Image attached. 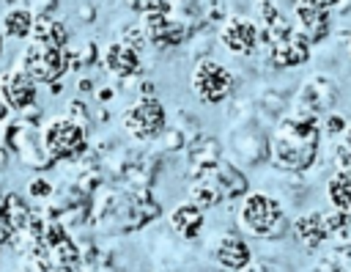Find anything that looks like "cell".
Returning a JSON list of instances; mask_svg holds the SVG:
<instances>
[{
	"mask_svg": "<svg viewBox=\"0 0 351 272\" xmlns=\"http://www.w3.org/2000/svg\"><path fill=\"white\" fill-rule=\"evenodd\" d=\"M321 146H324L321 121L282 113L274 129L269 132V162L280 173L304 176L318 162Z\"/></svg>",
	"mask_w": 351,
	"mask_h": 272,
	"instance_id": "6da1fadb",
	"label": "cell"
},
{
	"mask_svg": "<svg viewBox=\"0 0 351 272\" xmlns=\"http://www.w3.org/2000/svg\"><path fill=\"white\" fill-rule=\"evenodd\" d=\"M236 228L250 239L271 242V239H282L285 234H291V220H288L280 198H274L269 192L250 190L239 201Z\"/></svg>",
	"mask_w": 351,
	"mask_h": 272,
	"instance_id": "7a4b0ae2",
	"label": "cell"
},
{
	"mask_svg": "<svg viewBox=\"0 0 351 272\" xmlns=\"http://www.w3.org/2000/svg\"><path fill=\"white\" fill-rule=\"evenodd\" d=\"M41 146L55 165L58 162H77L90 148L88 129L80 126L77 121L66 118V115H55V118H47L41 124Z\"/></svg>",
	"mask_w": 351,
	"mask_h": 272,
	"instance_id": "3957f363",
	"label": "cell"
},
{
	"mask_svg": "<svg viewBox=\"0 0 351 272\" xmlns=\"http://www.w3.org/2000/svg\"><path fill=\"white\" fill-rule=\"evenodd\" d=\"M337 99H340L337 82H335L329 74L315 71V74L304 77L302 85L293 91V96L288 99V113H291V115H299V118L321 121L326 113L335 110Z\"/></svg>",
	"mask_w": 351,
	"mask_h": 272,
	"instance_id": "277c9868",
	"label": "cell"
},
{
	"mask_svg": "<svg viewBox=\"0 0 351 272\" xmlns=\"http://www.w3.org/2000/svg\"><path fill=\"white\" fill-rule=\"evenodd\" d=\"M225 159L236 168H261L269 162V132L255 124H230L222 137Z\"/></svg>",
	"mask_w": 351,
	"mask_h": 272,
	"instance_id": "5b68a950",
	"label": "cell"
},
{
	"mask_svg": "<svg viewBox=\"0 0 351 272\" xmlns=\"http://www.w3.org/2000/svg\"><path fill=\"white\" fill-rule=\"evenodd\" d=\"M0 146H5L8 154L16 157V162L22 168H30V170H49V168H55V162L47 157V151L41 146V126H36V124H25L22 118H14L3 129Z\"/></svg>",
	"mask_w": 351,
	"mask_h": 272,
	"instance_id": "8992f818",
	"label": "cell"
},
{
	"mask_svg": "<svg viewBox=\"0 0 351 272\" xmlns=\"http://www.w3.org/2000/svg\"><path fill=\"white\" fill-rule=\"evenodd\" d=\"M167 110L159 96H140L121 113V126L134 143H154L167 126Z\"/></svg>",
	"mask_w": 351,
	"mask_h": 272,
	"instance_id": "52a82bcc",
	"label": "cell"
},
{
	"mask_svg": "<svg viewBox=\"0 0 351 272\" xmlns=\"http://www.w3.org/2000/svg\"><path fill=\"white\" fill-rule=\"evenodd\" d=\"M189 88L203 104H222L236 91V74L217 58H200L189 69Z\"/></svg>",
	"mask_w": 351,
	"mask_h": 272,
	"instance_id": "ba28073f",
	"label": "cell"
},
{
	"mask_svg": "<svg viewBox=\"0 0 351 272\" xmlns=\"http://www.w3.org/2000/svg\"><path fill=\"white\" fill-rule=\"evenodd\" d=\"M16 69L36 85H55L69 71V55L66 49H52L38 41H27L19 52Z\"/></svg>",
	"mask_w": 351,
	"mask_h": 272,
	"instance_id": "9c48e42d",
	"label": "cell"
},
{
	"mask_svg": "<svg viewBox=\"0 0 351 272\" xmlns=\"http://www.w3.org/2000/svg\"><path fill=\"white\" fill-rule=\"evenodd\" d=\"M206 250L211 256V261L222 269V272H241L247 269L255 258L250 242L244 239V234L239 228H219L206 239Z\"/></svg>",
	"mask_w": 351,
	"mask_h": 272,
	"instance_id": "30bf717a",
	"label": "cell"
},
{
	"mask_svg": "<svg viewBox=\"0 0 351 272\" xmlns=\"http://www.w3.org/2000/svg\"><path fill=\"white\" fill-rule=\"evenodd\" d=\"M217 41L230 55L252 58L255 52H261V27H258V19L250 16V14H230L217 27Z\"/></svg>",
	"mask_w": 351,
	"mask_h": 272,
	"instance_id": "8fae6325",
	"label": "cell"
},
{
	"mask_svg": "<svg viewBox=\"0 0 351 272\" xmlns=\"http://www.w3.org/2000/svg\"><path fill=\"white\" fill-rule=\"evenodd\" d=\"M291 19L296 25V30H302L307 36V41L315 47V44H324L332 33V14L335 11V3L329 0H299L291 5Z\"/></svg>",
	"mask_w": 351,
	"mask_h": 272,
	"instance_id": "7c38bea8",
	"label": "cell"
},
{
	"mask_svg": "<svg viewBox=\"0 0 351 272\" xmlns=\"http://www.w3.org/2000/svg\"><path fill=\"white\" fill-rule=\"evenodd\" d=\"M261 52H263L266 66H271V69H296L310 60L313 44L307 41V36L302 30L293 27L291 33L271 38L266 47H261Z\"/></svg>",
	"mask_w": 351,
	"mask_h": 272,
	"instance_id": "4fadbf2b",
	"label": "cell"
},
{
	"mask_svg": "<svg viewBox=\"0 0 351 272\" xmlns=\"http://www.w3.org/2000/svg\"><path fill=\"white\" fill-rule=\"evenodd\" d=\"M99 60H101V69L112 77V80H140L143 77V55H137L134 49L123 47L121 41H107L99 52Z\"/></svg>",
	"mask_w": 351,
	"mask_h": 272,
	"instance_id": "5bb4252c",
	"label": "cell"
},
{
	"mask_svg": "<svg viewBox=\"0 0 351 272\" xmlns=\"http://www.w3.org/2000/svg\"><path fill=\"white\" fill-rule=\"evenodd\" d=\"M36 82L33 80H27L16 66L14 69H5L3 74H0V99H3V104L11 110V113H25L27 107H33L36 104Z\"/></svg>",
	"mask_w": 351,
	"mask_h": 272,
	"instance_id": "9a60e30c",
	"label": "cell"
},
{
	"mask_svg": "<svg viewBox=\"0 0 351 272\" xmlns=\"http://www.w3.org/2000/svg\"><path fill=\"white\" fill-rule=\"evenodd\" d=\"M206 170H208V176H211V181L217 184V190H219V195H222V203L241 201V198L250 192V179H247V173H244L241 168L230 165L228 159H222V162H217V165H208Z\"/></svg>",
	"mask_w": 351,
	"mask_h": 272,
	"instance_id": "2e32d148",
	"label": "cell"
},
{
	"mask_svg": "<svg viewBox=\"0 0 351 272\" xmlns=\"http://www.w3.org/2000/svg\"><path fill=\"white\" fill-rule=\"evenodd\" d=\"M167 225L170 231L181 239V242H195L206 225V212L200 206H195L189 198L178 201L170 212H167Z\"/></svg>",
	"mask_w": 351,
	"mask_h": 272,
	"instance_id": "e0dca14e",
	"label": "cell"
},
{
	"mask_svg": "<svg viewBox=\"0 0 351 272\" xmlns=\"http://www.w3.org/2000/svg\"><path fill=\"white\" fill-rule=\"evenodd\" d=\"M291 236L293 242H299L304 250H318L326 245V223H324V212L321 209H307L302 214H296L291 220Z\"/></svg>",
	"mask_w": 351,
	"mask_h": 272,
	"instance_id": "ac0fdd59",
	"label": "cell"
},
{
	"mask_svg": "<svg viewBox=\"0 0 351 272\" xmlns=\"http://www.w3.org/2000/svg\"><path fill=\"white\" fill-rule=\"evenodd\" d=\"M324 223H326L329 253H337V256L351 261V214L337 212V209H326L324 212Z\"/></svg>",
	"mask_w": 351,
	"mask_h": 272,
	"instance_id": "d6986e66",
	"label": "cell"
},
{
	"mask_svg": "<svg viewBox=\"0 0 351 272\" xmlns=\"http://www.w3.org/2000/svg\"><path fill=\"white\" fill-rule=\"evenodd\" d=\"M184 159H186L189 170L217 165V162H222V159H225L222 140H219V137H211V135H200L197 140H192V143L184 148Z\"/></svg>",
	"mask_w": 351,
	"mask_h": 272,
	"instance_id": "ffe728a7",
	"label": "cell"
},
{
	"mask_svg": "<svg viewBox=\"0 0 351 272\" xmlns=\"http://www.w3.org/2000/svg\"><path fill=\"white\" fill-rule=\"evenodd\" d=\"M30 41H38V44L52 47V49H69L71 36H69V27L63 25L60 16H36Z\"/></svg>",
	"mask_w": 351,
	"mask_h": 272,
	"instance_id": "44dd1931",
	"label": "cell"
},
{
	"mask_svg": "<svg viewBox=\"0 0 351 272\" xmlns=\"http://www.w3.org/2000/svg\"><path fill=\"white\" fill-rule=\"evenodd\" d=\"M33 11L27 5H14V8H5L3 16H0V36H8V38H30L33 33Z\"/></svg>",
	"mask_w": 351,
	"mask_h": 272,
	"instance_id": "7402d4cb",
	"label": "cell"
},
{
	"mask_svg": "<svg viewBox=\"0 0 351 272\" xmlns=\"http://www.w3.org/2000/svg\"><path fill=\"white\" fill-rule=\"evenodd\" d=\"M326 201L332 209L351 214V173L332 170L326 179Z\"/></svg>",
	"mask_w": 351,
	"mask_h": 272,
	"instance_id": "603a6c76",
	"label": "cell"
},
{
	"mask_svg": "<svg viewBox=\"0 0 351 272\" xmlns=\"http://www.w3.org/2000/svg\"><path fill=\"white\" fill-rule=\"evenodd\" d=\"M49 253V261L55 269H80V261H82V253H80V245L74 236H66L60 239L58 245L47 247Z\"/></svg>",
	"mask_w": 351,
	"mask_h": 272,
	"instance_id": "cb8c5ba5",
	"label": "cell"
},
{
	"mask_svg": "<svg viewBox=\"0 0 351 272\" xmlns=\"http://www.w3.org/2000/svg\"><path fill=\"white\" fill-rule=\"evenodd\" d=\"M3 214H5L8 225L14 228V234H19V231H25V225L30 223V217L36 212H30L27 201L19 192H5V198H3Z\"/></svg>",
	"mask_w": 351,
	"mask_h": 272,
	"instance_id": "d4e9b609",
	"label": "cell"
},
{
	"mask_svg": "<svg viewBox=\"0 0 351 272\" xmlns=\"http://www.w3.org/2000/svg\"><path fill=\"white\" fill-rule=\"evenodd\" d=\"M115 41H121V44L129 47V49H134L137 55H143V52L148 49V38H145V33H143V27H140L137 19L121 22V27L115 30Z\"/></svg>",
	"mask_w": 351,
	"mask_h": 272,
	"instance_id": "484cf974",
	"label": "cell"
},
{
	"mask_svg": "<svg viewBox=\"0 0 351 272\" xmlns=\"http://www.w3.org/2000/svg\"><path fill=\"white\" fill-rule=\"evenodd\" d=\"M151 146H156V154H184V148L189 146V140H186V135L176 126V124H167L165 126V132L151 143Z\"/></svg>",
	"mask_w": 351,
	"mask_h": 272,
	"instance_id": "4316f807",
	"label": "cell"
},
{
	"mask_svg": "<svg viewBox=\"0 0 351 272\" xmlns=\"http://www.w3.org/2000/svg\"><path fill=\"white\" fill-rule=\"evenodd\" d=\"M346 126H348V118L343 115V113H326L324 118H321V132H324V137L329 140V143H337L343 135H346Z\"/></svg>",
	"mask_w": 351,
	"mask_h": 272,
	"instance_id": "83f0119b",
	"label": "cell"
},
{
	"mask_svg": "<svg viewBox=\"0 0 351 272\" xmlns=\"http://www.w3.org/2000/svg\"><path fill=\"white\" fill-rule=\"evenodd\" d=\"M63 115H66V118H71V121H77L80 126L90 129L93 113H90V107H88V102H85V99H80V96L69 99V102H66V110H63Z\"/></svg>",
	"mask_w": 351,
	"mask_h": 272,
	"instance_id": "f1b7e54d",
	"label": "cell"
},
{
	"mask_svg": "<svg viewBox=\"0 0 351 272\" xmlns=\"http://www.w3.org/2000/svg\"><path fill=\"white\" fill-rule=\"evenodd\" d=\"M25 190H27V198H33V201H49L55 195V187L47 176H33Z\"/></svg>",
	"mask_w": 351,
	"mask_h": 272,
	"instance_id": "f546056e",
	"label": "cell"
},
{
	"mask_svg": "<svg viewBox=\"0 0 351 272\" xmlns=\"http://www.w3.org/2000/svg\"><path fill=\"white\" fill-rule=\"evenodd\" d=\"M329 148H332V168L340 173H351V146L337 140V143H329Z\"/></svg>",
	"mask_w": 351,
	"mask_h": 272,
	"instance_id": "4dcf8cb0",
	"label": "cell"
},
{
	"mask_svg": "<svg viewBox=\"0 0 351 272\" xmlns=\"http://www.w3.org/2000/svg\"><path fill=\"white\" fill-rule=\"evenodd\" d=\"M346 267H348V258H343V256H337V253H326V256H321L307 272H346Z\"/></svg>",
	"mask_w": 351,
	"mask_h": 272,
	"instance_id": "1f68e13d",
	"label": "cell"
},
{
	"mask_svg": "<svg viewBox=\"0 0 351 272\" xmlns=\"http://www.w3.org/2000/svg\"><path fill=\"white\" fill-rule=\"evenodd\" d=\"M74 16H77V22H82V25H93V22L99 19V5H96V3H77V5H74Z\"/></svg>",
	"mask_w": 351,
	"mask_h": 272,
	"instance_id": "d6a6232c",
	"label": "cell"
},
{
	"mask_svg": "<svg viewBox=\"0 0 351 272\" xmlns=\"http://www.w3.org/2000/svg\"><path fill=\"white\" fill-rule=\"evenodd\" d=\"M11 239H14V228L8 225L5 214L0 212V245H11Z\"/></svg>",
	"mask_w": 351,
	"mask_h": 272,
	"instance_id": "836d02e7",
	"label": "cell"
},
{
	"mask_svg": "<svg viewBox=\"0 0 351 272\" xmlns=\"http://www.w3.org/2000/svg\"><path fill=\"white\" fill-rule=\"evenodd\" d=\"M112 96H115V88H112V85H107V88H96V99H99V104H107Z\"/></svg>",
	"mask_w": 351,
	"mask_h": 272,
	"instance_id": "e575fe53",
	"label": "cell"
},
{
	"mask_svg": "<svg viewBox=\"0 0 351 272\" xmlns=\"http://www.w3.org/2000/svg\"><path fill=\"white\" fill-rule=\"evenodd\" d=\"M77 91L80 93H96V85L90 82V77H80L77 80Z\"/></svg>",
	"mask_w": 351,
	"mask_h": 272,
	"instance_id": "d590c367",
	"label": "cell"
},
{
	"mask_svg": "<svg viewBox=\"0 0 351 272\" xmlns=\"http://www.w3.org/2000/svg\"><path fill=\"white\" fill-rule=\"evenodd\" d=\"M8 115H11V110H8V107L3 104V99H0V121H5Z\"/></svg>",
	"mask_w": 351,
	"mask_h": 272,
	"instance_id": "8d00e7d4",
	"label": "cell"
},
{
	"mask_svg": "<svg viewBox=\"0 0 351 272\" xmlns=\"http://www.w3.org/2000/svg\"><path fill=\"white\" fill-rule=\"evenodd\" d=\"M340 140H343L346 146H351V121H348V126H346V135H343Z\"/></svg>",
	"mask_w": 351,
	"mask_h": 272,
	"instance_id": "74e56055",
	"label": "cell"
},
{
	"mask_svg": "<svg viewBox=\"0 0 351 272\" xmlns=\"http://www.w3.org/2000/svg\"><path fill=\"white\" fill-rule=\"evenodd\" d=\"M269 272H288L282 264H274V261H269Z\"/></svg>",
	"mask_w": 351,
	"mask_h": 272,
	"instance_id": "f35d334b",
	"label": "cell"
},
{
	"mask_svg": "<svg viewBox=\"0 0 351 272\" xmlns=\"http://www.w3.org/2000/svg\"><path fill=\"white\" fill-rule=\"evenodd\" d=\"M49 91H52V93H60V91H63V85H60V82H55V85H49Z\"/></svg>",
	"mask_w": 351,
	"mask_h": 272,
	"instance_id": "ab89813d",
	"label": "cell"
},
{
	"mask_svg": "<svg viewBox=\"0 0 351 272\" xmlns=\"http://www.w3.org/2000/svg\"><path fill=\"white\" fill-rule=\"evenodd\" d=\"M55 272H80V269H55Z\"/></svg>",
	"mask_w": 351,
	"mask_h": 272,
	"instance_id": "60d3db41",
	"label": "cell"
},
{
	"mask_svg": "<svg viewBox=\"0 0 351 272\" xmlns=\"http://www.w3.org/2000/svg\"><path fill=\"white\" fill-rule=\"evenodd\" d=\"M16 272H30V269H25V267H22V264H19V269H16Z\"/></svg>",
	"mask_w": 351,
	"mask_h": 272,
	"instance_id": "b9f144b4",
	"label": "cell"
},
{
	"mask_svg": "<svg viewBox=\"0 0 351 272\" xmlns=\"http://www.w3.org/2000/svg\"><path fill=\"white\" fill-rule=\"evenodd\" d=\"M348 55H351V36H348Z\"/></svg>",
	"mask_w": 351,
	"mask_h": 272,
	"instance_id": "7bdbcfd3",
	"label": "cell"
},
{
	"mask_svg": "<svg viewBox=\"0 0 351 272\" xmlns=\"http://www.w3.org/2000/svg\"><path fill=\"white\" fill-rule=\"evenodd\" d=\"M0 49H3V36H0Z\"/></svg>",
	"mask_w": 351,
	"mask_h": 272,
	"instance_id": "ee69618b",
	"label": "cell"
},
{
	"mask_svg": "<svg viewBox=\"0 0 351 272\" xmlns=\"http://www.w3.org/2000/svg\"><path fill=\"white\" fill-rule=\"evenodd\" d=\"M156 272H167V269H156Z\"/></svg>",
	"mask_w": 351,
	"mask_h": 272,
	"instance_id": "f6af8a7d",
	"label": "cell"
}]
</instances>
